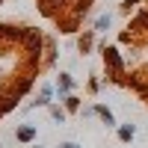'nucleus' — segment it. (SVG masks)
I'll return each instance as SVG.
<instances>
[{
    "label": "nucleus",
    "instance_id": "nucleus-2",
    "mask_svg": "<svg viewBox=\"0 0 148 148\" xmlns=\"http://www.w3.org/2000/svg\"><path fill=\"white\" fill-rule=\"evenodd\" d=\"M18 139H24V142H27V139H33V127H24V130H18Z\"/></svg>",
    "mask_w": 148,
    "mask_h": 148
},
{
    "label": "nucleus",
    "instance_id": "nucleus-6",
    "mask_svg": "<svg viewBox=\"0 0 148 148\" xmlns=\"http://www.w3.org/2000/svg\"><path fill=\"white\" fill-rule=\"evenodd\" d=\"M59 148H80V145H74V142H65V145H59Z\"/></svg>",
    "mask_w": 148,
    "mask_h": 148
},
{
    "label": "nucleus",
    "instance_id": "nucleus-4",
    "mask_svg": "<svg viewBox=\"0 0 148 148\" xmlns=\"http://www.w3.org/2000/svg\"><path fill=\"white\" fill-rule=\"evenodd\" d=\"M95 27H98V30H107V27H110V15H104V18H98V24H95Z\"/></svg>",
    "mask_w": 148,
    "mask_h": 148
},
{
    "label": "nucleus",
    "instance_id": "nucleus-1",
    "mask_svg": "<svg viewBox=\"0 0 148 148\" xmlns=\"http://www.w3.org/2000/svg\"><path fill=\"white\" fill-rule=\"evenodd\" d=\"M95 113H98V116H101V119L107 121V125H113V113H110V110H104V107H98V110H95Z\"/></svg>",
    "mask_w": 148,
    "mask_h": 148
},
{
    "label": "nucleus",
    "instance_id": "nucleus-3",
    "mask_svg": "<svg viewBox=\"0 0 148 148\" xmlns=\"http://www.w3.org/2000/svg\"><path fill=\"white\" fill-rule=\"evenodd\" d=\"M133 133H136V130H133V125H130V127H121V130H119V136H121V139H130Z\"/></svg>",
    "mask_w": 148,
    "mask_h": 148
},
{
    "label": "nucleus",
    "instance_id": "nucleus-5",
    "mask_svg": "<svg viewBox=\"0 0 148 148\" xmlns=\"http://www.w3.org/2000/svg\"><path fill=\"white\" fill-rule=\"evenodd\" d=\"M59 86H62V89H68V86H71V77H68V74H62V80H59Z\"/></svg>",
    "mask_w": 148,
    "mask_h": 148
}]
</instances>
